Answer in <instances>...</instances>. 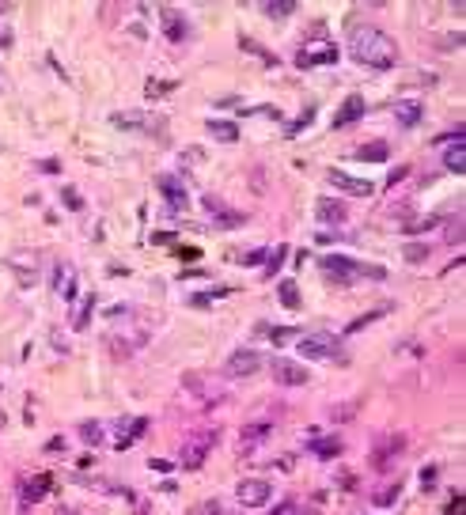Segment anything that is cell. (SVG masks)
Segmentation results:
<instances>
[{
    "label": "cell",
    "mask_w": 466,
    "mask_h": 515,
    "mask_svg": "<svg viewBox=\"0 0 466 515\" xmlns=\"http://www.w3.org/2000/svg\"><path fill=\"white\" fill-rule=\"evenodd\" d=\"M213 443H216V432H197L194 440H186V443H182V466H186V470H197L205 458H209Z\"/></svg>",
    "instance_id": "obj_7"
},
{
    "label": "cell",
    "mask_w": 466,
    "mask_h": 515,
    "mask_svg": "<svg viewBox=\"0 0 466 515\" xmlns=\"http://www.w3.org/2000/svg\"><path fill=\"white\" fill-rule=\"evenodd\" d=\"M406 451V436L402 432H387V436H379L376 443H372V466L376 470H387V466H394V458Z\"/></svg>",
    "instance_id": "obj_5"
},
{
    "label": "cell",
    "mask_w": 466,
    "mask_h": 515,
    "mask_svg": "<svg viewBox=\"0 0 466 515\" xmlns=\"http://www.w3.org/2000/svg\"><path fill=\"white\" fill-rule=\"evenodd\" d=\"M114 125H122V129H155V118H148V114H140V110H122V114H114L110 118Z\"/></svg>",
    "instance_id": "obj_19"
},
{
    "label": "cell",
    "mask_w": 466,
    "mask_h": 515,
    "mask_svg": "<svg viewBox=\"0 0 466 515\" xmlns=\"http://www.w3.org/2000/svg\"><path fill=\"white\" fill-rule=\"evenodd\" d=\"M205 125H209V133H213L216 140H228V144L239 137V125L235 122H220V118H213V122H205Z\"/></svg>",
    "instance_id": "obj_24"
},
{
    "label": "cell",
    "mask_w": 466,
    "mask_h": 515,
    "mask_svg": "<svg viewBox=\"0 0 466 515\" xmlns=\"http://www.w3.org/2000/svg\"><path fill=\"white\" fill-rule=\"evenodd\" d=\"M148 88H152V95H167V88H171V83H159V80H152Z\"/></svg>",
    "instance_id": "obj_40"
},
{
    "label": "cell",
    "mask_w": 466,
    "mask_h": 515,
    "mask_svg": "<svg viewBox=\"0 0 466 515\" xmlns=\"http://www.w3.org/2000/svg\"><path fill=\"white\" fill-rule=\"evenodd\" d=\"M421 114H425L421 103H398V107H394V118H398V125H406V129H413V125L421 122Z\"/></svg>",
    "instance_id": "obj_21"
},
{
    "label": "cell",
    "mask_w": 466,
    "mask_h": 515,
    "mask_svg": "<svg viewBox=\"0 0 466 515\" xmlns=\"http://www.w3.org/2000/svg\"><path fill=\"white\" fill-rule=\"evenodd\" d=\"M270 497H273V485L266 477H243L235 485V500L243 507H262V504H270Z\"/></svg>",
    "instance_id": "obj_6"
},
{
    "label": "cell",
    "mask_w": 466,
    "mask_h": 515,
    "mask_svg": "<svg viewBox=\"0 0 466 515\" xmlns=\"http://www.w3.org/2000/svg\"><path fill=\"white\" fill-rule=\"evenodd\" d=\"M159 194L167 197V204H171V213H186V189H182V182L174 179V174H164L159 179Z\"/></svg>",
    "instance_id": "obj_13"
},
{
    "label": "cell",
    "mask_w": 466,
    "mask_h": 515,
    "mask_svg": "<svg viewBox=\"0 0 466 515\" xmlns=\"http://www.w3.org/2000/svg\"><path fill=\"white\" fill-rule=\"evenodd\" d=\"M319 265H322V273H330L334 280H352L357 273H364V277H372V280L387 277L383 265H360V262H352V258H341V254H322Z\"/></svg>",
    "instance_id": "obj_2"
},
{
    "label": "cell",
    "mask_w": 466,
    "mask_h": 515,
    "mask_svg": "<svg viewBox=\"0 0 466 515\" xmlns=\"http://www.w3.org/2000/svg\"><path fill=\"white\" fill-rule=\"evenodd\" d=\"M352 156L364 159V163H387L391 148H387V140H368V144H360L357 152H352Z\"/></svg>",
    "instance_id": "obj_18"
},
{
    "label": "cell",
    "mask_w": 466,
    "mask_h": 515,
    "mask_svg": "<svg viewBox=\"0 0 466 515\" xmlns=\"http://www.w3.org/2000/svg\"><path fill=\"white\" fill-rule=\"evenodd\" d=\"M49 492H53V477H49V474H38V477H27V481H23L19 500H23V504H38V500H46Z\"/></svg>",
    "instance_id": "obj_11"
},
{
    "label": "cell",
    "mask_w": 466,
    "mask_h": 515,
    "mask_svg": "<svg viewBox=\"0 0 466 515\" xmlns=\"http://www.w3.org/2000/svg\"><path fill=\"white\" fill-rule=\"evenodd\" d=\"M292 12H296V4H292V0H273V4H266V16H292Z\"/></svg>",
    "instance_id": "obj_31"
},
{
    "label": "cell",
    "mask_w": 466,
    "mask_h": 515,
    "mask_svg": "<svg viewBox=\"0 0 466 515\" xmlns=\"http://www.w3.org/2000/svg\"><path fill=\"white\" fill-rule=\"evenodd\" d=\"M273 515H300V507H296V504H281Z\"/></svg>",
    "instance_id": "obj_39"
},
{
    "label": "cell",
    "mask_w": 466,
    "mask_h": 515,
    "mask_svg": "<svg viewBox=\"0 0 466 515\" xmlns=\"http://www.w3.org/2000/svg\"><path fill=\"white\" fill-rule=\"evenodd\" d=\"M387 311H391V303H387V307H379V311H372V315H360L357 322H349V326H345V334H357L360 326H368V322H376L379 315H387Z\"/></svg>",
    "instance_id": "obj_29"
},
{
    "label": "cell",
    "mask_w": 466,
    "mask_h": 515,
    "mask_svg": "<svg viewBox=\"0 0 466 515\" xmlns=\"http://www.w3.org/2000/svg\"><path fill=\"white\" fill-rule=\"evenodd\" d=\"M337 61V46L330 38H311L296 49V65L300 68H315V65H334Z\"/></svg>",
    "instance_id": "obj_3"
},
{
    "label": "cell",
    "mask_w": 466,
    "mask_h": 515,
    "mask_svg": "<svg viewBox=\"0 0 466 515\" xmlns=\"http://www.w3.org/2000/svg\"><path fill=\"white\" fill-rule=\"evenodd\" d=\"M91 311H95V295H83V300H80V311H76V322H73V326H76V330H83V326H88V319H91Z\"/></svg>",
    "instance_id": "obj_26"
},
{
    "label": "cell",
    "mask_w": 466,
    "mask_h": 515,
    "mask_svg": "<svg viewBox=\"0 0 466 515\" xmlns=\"http://www.w3.org/2000/svg\"><path fill=\"white\" fill-rule=\"evenodd\" d=\"M281 303H285V307H300V288H296V280H285V285H281Z\"/></svg>",
    "instance_id": "obj_27"
},
{
    "label": "cell",
    "mask_w": 466,
    "mask_h": 515,
    "mask_svg": "<svg viewBox=\"0 0 466 515\" xmlns=\"http://www.w3.org/2000/svg\"><path fill=\"white\" fill-rule=\"evenodd\" d=\"M315 216H319V224H334V228L349 220L345 204L341 201H330V197H319V201H315Z\"/></svg>",
    "instance_id": "obj_15"
},
{
    "label": "cell",
    "mask_w": 466,
    "mask_h": 515,
    "mask_svg": "<svg viewBox=\"0 0 466 515\" xmlns=\"http://www.w3.org/2000/svg\"><path fill=\"white\" fill-rule=\"evenodd\" d=\"M220 295H228V288H213V292H197L194 300V307H213V300H220Z\"/></svg>",
    "instance_id": "obj_30"
},
{
    "label": "cell",
    "mask_w": 466,
    "mask_h": 515,
    "mask_svg": "<svg viewBox=\"0 0 466 515\" xmlns=\"http://www.w3.org/2000/svg\"><path fill=\"white\" fill-rule=\"evenodd\" d=\"M80 440L91 443V447L103 443V428H99V421H83V425H80Z\"/></svg>",
    "instance_id": "obj_25"
},
{
    "label": "cell",
    "mask_w": 466,
    "mask_h": 515,
    "mask_svg": "<svg viewBox=\"0 0 466 515\" xmlns=\"http://www.w3.org/2000/svg\"><path fill=\"white\" fill-rule=\"evenodd\" d=\"M326 179L334 182L337 189H345V194H352V197H372V194H376V186H372L368 179H352V174L337 171V167H330V171H326Z\"/></svg>",
    "instance_id": "obj_10"
},
{
    "label": "cell",
    "mask_w": 466,
    "mask_h": 515,
    "mask_svg": "<svg viewBox=\"0 0 466 515\" xmlns=\"http://www.w3.org/2000/svg\"><path fill=\"white\" fill-rule=\"evenodd\" d=\"M190 515H231V512L220 504V500H205V504H197Z\"/></svg>",
    "instance_id": "obj_28"
},
{
    "label": "cell",
    "mask_w": 466,
    "mask_h": 515,
    "mask_svg": "<svg viewBox=\"0 0 466 515\" xmlns=\"http://www.w3.org/2000/svg\"><path fill=\"white\" fill-rule=\"evenodd\" d=\"M164 34L171 42H182L190 34V23H186V16L182 12H174V8H164Z\"/></svg>",
    "instance_id": "obj_16"
},
{
    "label": "cell",
    "mask_w": 466,
    "mask_h": 515,
    "mask_svg": "<svg viewBox=\"0 0 466 515\" xmlns=\"http://www.w3.org/2000/svg\"><path fill=\"white\" fill-rule=\"evenodd\" d=\"M341 447H345V443L337 440V436H326V440H315V443H311L315 458H322V462H326V458H337V455H341Z\"/></svg>",
    "instance_id": "obj_22"
},
{
    "label": "cell",
    "mask_w": 466,
    "mask_h": 515,
    "mask_svg": "<svg viewBox=\"0 0 466 515\" xmlns=\"http://www.w3.org/2000/svg\"><path fill=\"white\" fill-rule=\"evenodd\" d=\"M436 224H440V216H425V220H409L406 231H413V235H417V231H428V228H436Z\"/></svg>",
    "instance_id": "obj_33"
},
{
    "label": "cell",
    "mask_w": 466,
    "mask_h": 515,
    "mask_svg": "<svg viewBox=\"0 0 466 515\" xmlns=\"http://www.w3.org/2000/svg\"><path fill=\"white\" fill-rule=\"evenodd\" d=\"M57 515H73V512H68V507H61V512H57Z\"/></svg>",
    "instance_id": "obj_42"
},
{
    "label": "cell",
    "mask_w": 466,
    "mask_h": 515,
    "mask_svg": "<svg viewBox=\"0 0 466 515\" xmlns=\"http://www.w3.org/2000/svg\"><path fill=\"white\" fill-rule=\"evenodd\" d=\"M443 167H448L451 174L466 171V144L463 140H458V144H448V152H443Z\"/></svg>",
    "instance_id": "obj_20"
},
{
    "label": "cell",
    "mask_w": 466,
    "mask_h": 515,
    "mask_svg": "<svg viewBox=\"0 0 466 515\" xmlns=\"http://www.w3.org/2000/svg\"><path fill=\"white\" fill-rule=\"evenodd\" d=\"M394 497H398V485H391V489L376 492V504H379V507H387V504H394Z\"/></svg>",
    "instance_id": "obj_35"
},
{
    "label": "cell",
    "mask_w": 466,
    "mask_h": 515,
    "mask_svg": "<svg viewBox=\"0 0 466 515\" xmlns=\"http://www.w3.org/2000/svg\"><path fill=\"white\" fill-rule=\"evenodd\" d=\"M349 53H352V61H360V65H368V68H394V61H398L394 38L383 34L379 27H368V23L352 27Z\"/></svg>",
    "instance_id": "obj_1"
},
{
    "label": "cell",
    "mask_w": 466,
    "mask_h": 515,
    "mask_svg": "<svg viewBox=\"0 0 466 515\" xmlns=\"http://www.w3.org/2000/svg\"><path fill=\"white\" fill-rule=\"evenodd\" d=\"M266 368V356L254 349H235L228 360H224V375L228 379H250Z\"/></svg>",
    "instance_id": "obj_4"
},
{
    "label": "cell",
    "mask_w": 466,
    "mask_h": 515,
    "mask_svg": "<svg viewBox=\"0 0 466 515\" xmlns=\"http://www.w3.org/2000/svg\"><path fill=\"white\" fill-rule=\"evenodd\" d=\"M296 334H300V330H288V326H277V330H270L273 345H288V341H292Z\"/></svg>",
    "instance_id": "obj_34"
},
{
    "label": "cell",
    "mask_w": 466,
    "mask_h": 515,
    "mask_svg": "<svg viewBox=\"0 0 466 515\" xmlns=\"http://www.w3.org/2000/svg\"><path fill=\"white\" fill-rule=\"evenodd\" d=\"M53 288H57L65 300H76V273L68 269V265H61L57 269V277H53Z\"/></svg>",
    "instance_id": "obj_23"
},
{
    "label": "cell",
    "mask_w": 466,
    "mask_h": 515,
    "mask_svg": "<svg viewBox=\"0 0 466 515\" xmlns=\"http://www.w3.org/2000/svg\"><path fill=\"white\" fill-rule=\"evenodd\" d=\"M270 432H273L270 421H250V425L243 428V436H239V455H250V451L258 447V443H262Z\"/></svg>",
    "instance_id": "obj_12"
},
{
    "label": "cell",
    "mask_w": 466,
    "mask_h": 515,
    "mask_svg": "<svg viewBox=\"0 0 466 515\" xmlns=\"http://www.w3.org/2000/svg\"><path fill=\"white\" fill-rule=\"evenodd\" d=\"M352 413H357V406H341V409H334V417L341 421V417H352Z\"/></svg>",
    "instance_id": "obj_41"
},
{
    "label": "cell",
    "mask_w": 466,
    "mask_h": 515,
    "mask_svg": "<svg viewBox=\"0 0 466 515\" xmlns=\"http://www.w3.org/2000/svg\"><path fill=\"white\" fill-rule=\"evenodd\" d=\"M360 114H364V98L349 95L341 107H337V114H334V129H349L352 122H360Z\"/></svg>",
    "instance_id": "obj_14"
},
{
    "label": "cell",
    "mask_w": 466,
    "mask_h": 515,
    "mask_svg": "<svg viewBox=\"0 0 466 515\" xmlns=\"http://www.w3.org/2000/svg\"><path fill=\"white\" fill-rule=\"evenodd\" d=\"M428 258V246L425 243H409L406 246V262H425Z\"/></svg>",
    "instance_id": "obj_32"
},
{
    "label": "cell",
    "mask_w": 466,
    "mask_h": 515,
    "mask_svg": "<svg viewBox=\"0 0 466 515\" xmlns=\"http://www.w3.org/2000/svg\"><path fill=\"white\" fill-rule=\"evenodd\" d=\"M421 481H425V489H432V481H436V466H425V474H421Z\"/></svg>",
    "instance_id": "obj_37"
},
{
    "label": "cell",
    "mask_w": 466,
    "mask_h": 515,
    "mask_svg": "<svg viewBox=\"0 0 466 515\" xmlns=\"http://www.w3.org/2000/svg\"><path fill=\"white\" fill-rule=\"evenodd\" d=\"M402 179H406V167H394L391 179H387V186H394V182H402Z\"/></svg>",
    "instance_id": "obj_38"
},
{
    "label": "cell",
    "mask_w": 466,
    "mask_h": 515,
    "mask_svg": "<svg viewBox=\"0 0 466 515\" xmlns=\"http://www.w3.org/2000/svg\"><path fill=\"white\" fill-rule=\"evenodd\" d=\"M118 440H114V447H129L137 436H144V428H148V421L144 417H133V421H118Z\"/></svg>",
    "instance_id": "obj_17"
},
{
    "label": "cell",
    "mask_w": 466,
    "mask_h": 515,
    "mask_svg": "<svg viewBox=\"0 0 466 515\" xmlns=\"http://www.w3.org/2000/svg\"><path fill=\"white\" fill-rule=\"evenodd\" d=\"M303 360H341V349H337V337H303L300 345Z\"/></svg>",
    "instance_id": "obj_9"
},
{
    "label": "cell",
    "mask_w": 466,
    "mask_h": 515,
    "mask_svg": "<svg viewBox=\"0 0 466 515\" xmlns=\"http://www.w3.org/2000/svg\"><path fill=\"white\" fill-rule=\"evenodd\" d=\"M270 371H273V379H277L281 386H303L311 379V371L303 368V364H296V360H288V356L270 360Z\"/></svg>",
    "instance_id": "obj_8"
},
{
    "label": "cell",
    "mask_w": 466,
    "mask_h": 515,
    "mask_svg": "<svg viewBox=\"0 0 466 515\" xmlns=\"http://www.w3.org/2000/svg\"><path fill=\"white\" fill-rule=\"evenodd\" d=\"M281 262H285V246H281V250H277V254H273V258H270V265H266V273H262V277H273V273L281 269Z\"/></svg>",
    "instance_id": "obj_36"
}]
</instances>
